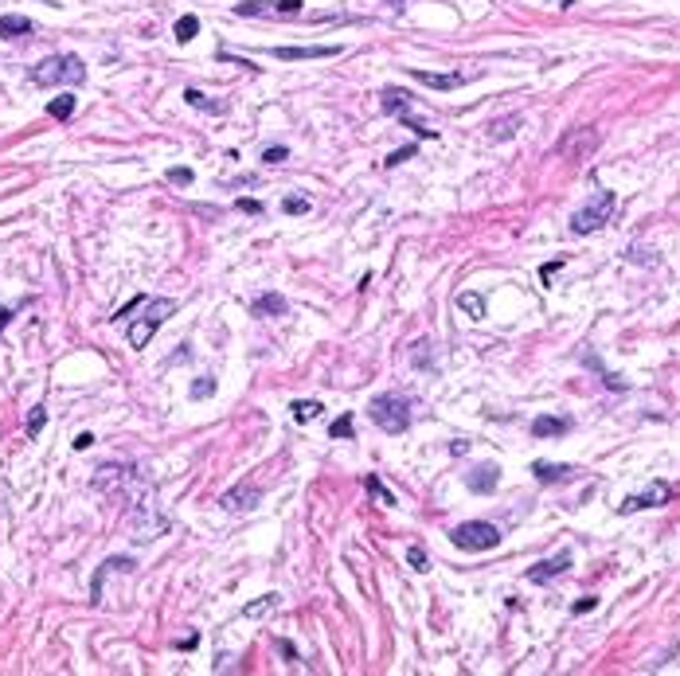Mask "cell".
Listing matches in <instances>:
<instances>
[{
    "instance_id": "6da1fadb",
    "label": "cell",
    "mask_w": 680,
    "mask_h": 676,
    "mask_svg": "<svg viewBox=\"0 0 680 676\" xmlns=\"http://www.w3.org/2000/svg\"><path fill=\"white\" fill-rule=\"evenodd\" d=\"M35 86H78L86 83V63L78 55H47L43 63L32 67Z\"/></svg>"
},
{
    "instance_id": "7a4b0ae2",
    "label": "cell",
    "mask_w": 680,
    "mask_h": 676,
    "mask_svg": "<svg viewBox=\"0 0 680 676\" xmlns=\"http://www.w3.org/2000/svg\"><path fill=\"white\" fill-rule=\"evenodd\" d=\"M94 489H98V493H118V497L126 493V497H133V508L141 505V500H149V497H145L149 481L137 473L133 465H102L98 477H94Z\"/></svg>"
},
{
    "instance_id": "3957f363",
    "label": "cell",
    "mask_w": 680,
    "mask_h": 676,
    "mask_svg": "<svg viewBox=\"0 0 680 676\" xmlns=\"http://www.w3.org/2000/svg\"><path fill=\"white\" fill-rule=\"evenodd\" d=\"M368 414H371V423H376L379 430H387V434H403L407 426H411V399L399 395V391H383V395L371 399Z\"/></svg>"
},
{
    "instance_id": "277c9868",
    "label": "cell",
    "mask_w": 680,
    "mask_h": 676,
    "mask_svg": "<svg viewBox=\"0 0 680 676\" xmlns=\"http://www.w3.org/2000/svg\"><path fill=\"white\" fill-rule=\"evenodd\" d=\"M177 309H180V305L172 301V297H145V317L129 325V348H145L153 340V332L177 313Z\"/></svg>"
},
{
    "instance_id": "5b68a950",
    "label": "cell",
    "mask_w": 680,
    "mask_h": 676,
    "mask_svg": "<svg viewBox=\"0 0 680 676\" xmlns=\"http://www.w3.org/2000/svg\"><path fill=\"white\" fill-rule=\"evenodd\" d=\"M614 207H618V195H614V192H606V188H602V192H595V200L571 215V235H590V231L606 227L610 215H614Z\"/></svg>"
},
{
    "instance_id": "8992f818",
    "label": "cell",
    "mask_w": 680,
    "mask_h": 676,
    "mask_svg": "<svg viewBox=\"0 0 680 676\" xmlns=\"http://www.w3.org/2000/svg\"><path fill=\"white\" fill-rule=\"evenodd\" d=\"M450 540L462 551H493L501 543V528L489 524V520H465V524H458L450 532Z\"/></svg>"
},
{
    "instance_id": "52a82bcc",
    "label": "cell",
    "mask_w": 680,
    "mask_h": 676,
    "mask_svg": "<svg viewBox=\"0 0 680 676\" xmlns=\"http://www.w3.org/2000/svg\"><path fill=\"white\" fill-rule=\"evenodd\" d=\"M598 145H602V133H598L595 126H575L571 133L555 145V157H567V161H587Z\"/></svg>"
},
{
    "instance_id": "ba28073f",
    "label": "cell",
    "mask_w": 680,
    "mask_h": 676,
    "mask_svg": "<svg viewBox=\"0 0 680 676\" xmlns=\"http://www.w3.org/2000/svg\"><path fill=\"white\" fill-rule=\"evenodd\" d=\"M669 497H672V485H664V481H653L649 489H641V493H633V497H626L621 500V512H641V508H661V505H669Z\"/></svg>"
},
{
    "instance_id": "9c48e42d",
    "label": "cell",
    "mask_w": 680,
    "mask_h": 676,
    "mask_svg": "<svg viewBox=\"0 0 680 676\" xmlns=\"http://www.w3.org/2000/svg\"><path fill=\"white\" fill-rule=\"evenodd\" d=\"M258 500H262V489H258V485L239 481L235 489H227L223 497H219V508H227V512H246V508H254Z\"/></svg>"
},
{
    "instance_id": "30bf717a",
    "label": "cell",
    "mask_w": 680,
    "mask_h": 676,
    "mask_svg": "<svg viewBox=\"0 0 680 676\" xmlns=\"http://www.w3.org/2000/svg\"><path fill=\"white\" fill-rule=\"evenodd\" d=\"M270 55L282 63H297V59H333L340 55L336 43H317V47H270Z\"/></svg>"
},
{
    "instance_id": "8fae6325",
    "label": "cell",
    "mask_w": 680,
    "mask_h": 676,
    "mask_svg": "<svg viewBox=\"0 0 680 676\" xmlns=\"http://www.w3.org/2000/svg\"><path fill=\"white\" fill-rule=\"evenodd\" d=\"M571 567V551H559V555H547V559H539L536 567L528 571V583H536V586H544V583H551V579H559L563 571Z\"/></svg>"
},
{
    "instance_id": "7c38bea8",
    "label": "cell",
    "mask_w": 680,
    "mask_h": 676,
    "mask_svg": "<svg viewBox=\"0 0 680 676\" xmlns=\"http://www.w3.org/2000/svg\"><path fill=\"white\" fill-rule=\"evenodd\" d=\"M411 78H414V83H422V86H430V90H458V86L465 83L462 71H450V75H434V71H419V67L411 71Z\"/></svg>"
},
{
    "instance_id": "4fadbf2b",
    "label": "cell",
    "mask_w": 680,
    "mask_h": 676,
    "mask_svg": "<svg viewBox=\"0 0 680 676\" xmlns=\"http://www.w3.org/2000/svg\"><path fill=\"white\" fill-rule=\"evenodd\" d=\"M465 485H470L473 493H493L496 485H501V465H493V461L477 465L473 473H465Z\"/></svg>"
},
{
    "instance_id": "5bb4252c",
    "label": "cell",
    "mask_w": 680,
    "mask_h": 676,
    "mask_svg": "<svg viewBox=\"0 0 680 676\" xmlns=\"http://www.w3.org/2000/svg\"><path fill=\"white\" fill-rule=\"evenodd\" d=\"M532 473H536V481H544V485H563V481L575 477V469L571 465H555V461H536Z\"/></svg>"
},
{
    "instance_id": "9a60e30c",
    "label": "cell",
    "mask_w": 680,
    "mask_h": 676,
    "mask_svg": "<svg viewBox=\"0 0 680 676\" xmlns=\"http://www.w3.org/2000/svg\"><path fill=\"white\" fill-rule=\"evenodd\" d=\"M286 309H290V301H286L282 294H258V297L251 301V313H254V317H282Z\"/></svg>"
},
{
    "instance_id": "2e32d148",
    "label": "cell",
    "mask_w": 680,
    "mask_h": 676,
    "mask_svg": "<svg viewBox=\"0 0 680 676\" xmlns=\"http://www.w3.org/2000/svg\"><path fill=\"white\" fill-rule=\"evenodd\" d=\"M571 430V418H555V414H539L532 418V434L536 438H559V434Z\"/></svg>"
},
{
    "instance_id": "e0dca14e",
    "label": "cell",
    "mask_w": 680,
    "mask_h": 676,
    "mask_svg": "<svg viewBox=\"0 0 680 676\" xmlns=\"http://www.w3.org/2000/svg\"><path fill=\"white\" fill-rule=\"evenodd\" d=\"M524 126V114H508V118H493L489 121V141H508L516 129Z\"/></svg>"
},
{
    "instance_id": "ac0fdd59",
    "label": "cell",
    "mask_w": 680,
    "mask_h": 676,
    "mask_svg": "<svg viewBox=\"0 0 680 676\" xmlns=\"http://www.w3.org/2000/svg\"><path fill=\"white\" fill-rule=\"evenodd\" d=\"M453 305H458V309H462L470 321H481V317H485V297L473 294V289H462V294L453 297Z\"/></svg>"
},
{
    "instance_id": "d6986e66",
    "label": "cell",
    "mask_w": 680,
    "mask_h": 676,
    "mask_svg": "<svg viewBox=\"0 0 680 676\" xmlns=\"http://www.w3.org/2000/svg\"><path fill=\"white\" fill-rule=\"evenodd\" d=\"M35 24L28 16H0V40H20V35H32Z\"/></svg>"
},
{
    "instance_id": "ffe728a7",
    "label": "cell",
    "mask_w": 680,
    "mask_h": 676,
    "mask_svg": "<svg viewBox=\"0 0 680 676\" xmlns=\"http://www.w3.org/2000/svg\"><path fill=\"white\" fill-rule=\"evenodd\" d=\"M184 102H188V106H196V110H203V114H227V102H211L208 94H200L196 86H188V90H184Z\"/></svg>"
},
{
    "instance_id": "44dd1931",
    "label": "cell",
    "mask_w": 680,
    "mask_h": 676,
    "mask_svg": "<svg viewBox=\"0 0 680 676\" xmlns=\"http://www.w3.org/2000/svg\"><path fill=\"white\" fill-rule=\"evenodd\" d=\"M47 114H51V118H59V121H67L71 114H75V94H59V98H51L47 102Z\"/></svg>"
},
{
    "instance_id": "7402d4cb",
    "label": "cell",
    "mask_w": 680,
    "mask_h": 676,
    "mask_svg": "<svg viewBox=\"0 0 680 676\" xmlns=\"http://www.w3.org/2000/svg\"><path fill=\"white\" fill-rule=\"evenodd\" d=\"M196 32H200V16H192V12H188V16H180V20H177V28H172V35H177L180 43L196 40Z\"/></svg>"
},
{
    "instance_id": "603a6c76",
    "label": "cell",
    "mask_w": 680,
    "mask_h": 676,
    "mask_svg": "<svg viewBox=\"0 0 680 676\" xmlns=\"http://www.w3.org/2000/svg\"><path fill=\"white\" fill-rule=\"evenodd\" d=\"M395 118H403L407 126H411V129H414V133H419V137H427V141H430V137H438V129L430 126V121L414 118V114H411V106H407V110H399V114H395Z\"/></svg>"
},
{
    "instance_id": "cb8c5ba5",
    "label": "cell",
    "mask_w": 680,
    "mask_h": 676,
    "mask_svg": "<svg viewBox=\"0 0 680 676\" xmlns=\"http://www.w3.org/2000/svg\"><path fill=\"white\" fill-rule=\"evenodd\" d=\"M317 414H321L317 399H297V403H294V423H313Z\"/></svg>"
},
{
    "instance_id": "d4e9b609",
    "label": "cell",
    "mask_w": 680,
    "mask_h": 676,
    "mask_svg": "<svg viewBox=\"0 0 680 676\" xmlns=\"http://www.w3.org/2000/svg\"><path fill=\"white\" fill-rule=\"evenodd\" d=\"M278 606V594H262L258 602H251V606H243V617H262V614H270V610Z\"/></svg>"
},
{
    "instance_id": "484cf974",
    "label": "cell",
    "mask_w": 680,
    "mask_h": 676,
    "mask_svg": "<svg viewBox=\"0 0 680 676\" xmlns=\"http://www.w3.org/2000/svg\"><path fill=\"white\" fill-rule=\"evenodd\" d=\"M328 434L333 438H345V442H352V434H356V426H352V414H340L333 426H328Z\"/></svg>"
},
{
    "instance_id": "4316f807",
    "label": "cell",
    "mask_w": 680,
    "mask_h": 676,
    "mask_svg": "<svg viewBox=\"0 0 680 676\" xmlns=\"http://www.w3.org/2000/svg\"><path fill=\"white\" fill-rule=\"evenodd\" d=\"M414 152H419V145H403V149H395L391 157L383 161V169H399L403 161H414Z\"/></svg>"
},
{
    "instance_id": "83f0119b",
    "label": "cell",
    "mask_w": 680,
    "mask_h": 676,
    "mask_svg": "<svg viewBox=\"0 0 680 676\" xmlns=\"http://www.w3.org/2000/svg\"><path fill=\"white\" fill-rule=\"evenodd\" d=\"M282 212L286 215H305L309 212V195H286V200H282Z\"/></svg>"
},
{
    "instance_id": "f1b7e54d",
    "label": "cell",
    "mask_w": 680,
    "mask_h": 676,
    "mask_svg": "<svg viewBox=\"0 0 680 676\" xmlns=\"http://www.w3.org/2000/svg\"><path fill=\"white\" fill-rule=\"evenodd\" d=\"M208 395H215V380H211V375H196L192 399H208Z\"/></svg>"
},
{
    "instance_id": "f546056e",
    "label": "cell",
    "mask_w": 680,
    "mask_h": 676,
    "mask_svg": "<svg viewBox=\"0 0 680 676\" xmlns=\"http://www.w3.org/2000/svg\"><path fill=\"white\" fill-rule=\"evenodd\" d=\"M407 563H411L414 571H430V563H427V551H422L419 543H411V548H407Z\"/></svg>"
},
{
    "instance_id": "4dcf8cb0",
    "label": "cell",
    "mask_w": 680,
    "mask_h": 676,
    "mask_svg": "<svg viewBox=\"0 0 680 676\" xmlns=\"http://www.w3.org/2000/svg\"><path fill=\"white\" fill-rule=\"evenodd\" d=\"M427 348H430V340H419V344H411V360L419 363V368H434V363H430V352H427Z\"/></svg>"
},
{
    "instance_id": "1f68e13d",
    "label": "cell",
    "mask_w": 680,
    "mask_h": 676,
    "mask_svg": "<svg viewBox=\"0 0 680 676\" xmlns=\"http://www.w3.org/2000/svg\"><path fill=\"white\" fill-rule=\"evenodd\" d=\"M43 423H47V411H43V406H32V418H28V438H35V434L43 430Z\"/></svg>"
},
{
    "instance_id": "d6a6232c",
    "label": "cell",
    "mask_w": 680,
    "mask_h": 676,
    "mask_svg": "<svg viewBox=\"0 0 680 676\" xmlns=\"http://www.w3.org/2000/svg\"><path fill=\"white\" fill-rule=\"evenodd\" d=\"M165 176H168V184H180V188H188V184H192V169H180V164H177V169H168L165 172Z\"/></svg>"
},
{
    "instance_id": "836d02e7",
    "label": "cell",
    "mask_w": 680,
    "mask_h": 676,
    "mask_svg": "<svg viewBox=\"0 0 680 676\" xmlns=\"http://www.w3.org/2000/svg\"><path fill=\"white\" fill-rule=\"evenodd\" d=\"M262 161H266V164H282V161H290V149H286V145H270V149L262 152Z\"/></svg>"
},
{
    "instance_id": "e575fe53",
    "label": "cell",
    "mask_w": 680,
    "mask_h": 676,
    "mask_svg": "<svg viewBox=\"0 0 680 676\" xmlns=\"http://www.w3.org/2000/svg\"><path fill=\"white\" fill-rule=\"evenodd\" d=\"M368 493H376V497L383 500V505H395V493H387V489H383V481H379L376 473L368 477Z\"/></svg>"
},
{
    "instance_id": "d590c367",
    "label": "cell",
    "mask_w": 680,
    "mask_h": 676,
    "mask_svg": "<svg viewBox=\"0 0 680 676\" xmlns=\"http://www.w3.org/2000/svg\"><path fill=\"white\" fill-rule=\"evenodd\" d=\"M305 0H278V16H297Z\"/></svg>"
},
{
    "instance_id": "8d00e7d4",
    "label": "cell",
    "mask_w": 680,
    "mask_h": 676,
    "mask_svg": "<svg viewBox=\"0 0 680 676\" xmlns=\"http://www.w3.org/2000/svg\"><path fill=\"white\" fill-rule=\"evenodd\" d=\"M590 610H598V598H595V594H587V598H579V602H575V606H571V614H590Z\"/></svg>"
},
{
    "instance_id": "74e56055",
    "label": "cell",
    "mask_w": 680,
    "mask_h": 676,
    "mask_svg": "<svg viewBox=\"0 0 680 676\" xmlns=\"http://www.w3.org/2000/svg\"><path fill=\"white\" fill-rule=\"evenodd\" d=\"M235 207H239V212H251V215H262V203L258 200H246V195H243V200H235Z\"/></svg>"
},
{
    "instance_id": "f35d334b",
    "label": "cell",
    "mask_w": 680,
    "mask_h": 676,
    "mask_svg": "<svg viewBox=\"0 0 680 676\" xmlns=\"http://www.w3.org/2000/svg\"><path fill=\"white\" fill-rule=\"evenodd\" d=\"M90 442H94V434H90V430H83V434L75 438V449H90Z\"/></svg>"
},
{
    "instance_id": "ab89813d",
    "label": "cell",
    "mask_w": 680,
    "mask_h": 676,
    "mask_svg": "<svg viewBox=\"0 0 680 676\" xmlns=\"http://www.w3.org/2000/svg\"><path fill=\"white\" fill-rule=\"evenodd\" d=\"M559 266H563V262H547V266H544V270H539V278H544V282H551V274H555V270H559Z\"/></svg>"
},
{
    "instance_id": "60d3db41",
    "label": "cell",
    "mask_w": 680,
    "mask_h": 676,
    "mask_svg": "<svg viewBox=\"0 0 680 676\" xmlns=\"http://www.w3.org/2000/svg\"><path fill=\"white\" fill-rule=\"evenodd\" d=\"M12 321V309H0V332H4V325Z\"/></svg>"
}]
</instances>
